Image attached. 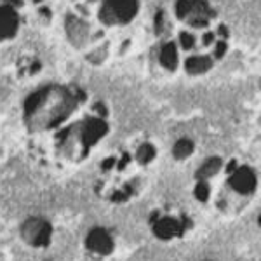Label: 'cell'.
<instances>
[{
  "label": "cell",
  "mask_w": 261,
  "mask_h": 261,
  "mask_svg": "<svg viewBox=\"0 0 261 261\" xmlns=\"http://www.w3.org/2000/svg\"><path fill=\"white\" fill-rule=\"evenodd\" d=\"M211 65L213 61L207 56H192L187 61V70L190 73H204V71L211 68Z\"/></svg>",
  "instance_id": "8"
},
{
  "label": "cell",
  "mask_w": 261,
  "mask_h": 261,
  "mask_svg": "<svg viewBox=\"0 0 261 261\" xmlns=\"http://www.w3.org/2000/svg\"><path fill=\"white\" fill-rule=\"evenodd\" d=\"M107 133V125L101 120H89V124L86 125V133H84V140L86 143H94L98 138H101Z\"/></svg>",
  "instance_id": "7"
},
{
  "label": "cell",
  "mask_w": 261,
  "mask_h": 261,
  "mask_svg": "<svg viewBox=\"0 0 261 261\" xmlns=\"http://www.w3.org/2000/svg\"><path fill=\"white\" fill-rule=\"evenodd\" d=\"M138 157H140V161H141L143 164L150 162L151 159L155 157V150H153V146H151V145H143L141 148H140V153H138Z\"/></svg>",
  "instance_id": "13"
},
{
  "label": "cell",
  "mask_w": 261,
  "mask_h": 261,
  "mask_svg": "<svg viewBox=\"0 0 261 261\" xmlns=\"http://www.w3.org/2000/svg\"><path fill=\"white\" fill-rule=\"evenodd\" d=\"M87 249L99 252V254H110L113 249V241L112 237L107 233V230L103 228H94L87 235V241H86Z\"/></svg>",
  "instance_id": "3"
},
{
  "label": "cell",
  "mask_w": 261,
  "mask_h": 261,
  "mask_svg": "<svg viewBox=\"0 0 261 261\" xmlns=\"http://www.w3.org/2000/svg\"><path fill=\"white\" fill-rule=\"evenodd\" d=\"M161 63L166 68L174 70L178 65V53H176L174 44H166L161 50Z\"/></svg>",
  "instance_id": "9"
},
{
  "label": "cell",
  "mask_w": 261,
  "mask_h": 261,
  "mask_svg": "<svg viewBox=\"0 0 261 261\" xmlns=\"http://www.w3.org/2000/svg\"><path fill=\"white\" fill-rule=\"evenodd\" d=\"M230 187L239 193H251L256 188V174L249 167H241L230 178Z\"/></svg>",
  "instance_id": "4"
},
{
  "label": "cell",
  "mask_w": 261,
  "mask_h": 261,
  "mask_svg": "<svg viewBox=\"0 0 261 261\" xmlns=\"http://www.w3.org/2000/svg\"><path fill=\"white\" fill-rule=\"evenodd\" d=\"M190 12H192L190 0H178V4H176V14H178L179 18H187Z\"/></svg>",
  "instance_id": "12"
},
{
  "label": "cell",
  "mask_w": 261,
  "mask_h": 261,
  "mask_svg": "<svg viewBox=\"0 0 261 261\" xmlns=\"http://www.w3.org/2000/svg\"><path fill=\"white\" fill-rule=\"evenodd\" d=\"M220 167H221L220 159H209V161L199 169V172H197V178H199V179L211 178L213 174H216V172L220 171Z\"/></svg>",
  "instance_id": "10"
},
{
  "label": "cell",
  "mask_w": 261,
  "mask_h": 261,
  "mask_svg": "<svg viewBox=\"0 0 261 261\" xmlns=\"http://www.w3.org/2000/svg\"><path fill=\"white\" fill-rule=\"evenodd\" d=\"M192 151H193V143L190 140H185V138L176 143L174 148H172V153H174L176 159H187V157H190Z\"/></svg>",
  "instance_id": "11"
},
{
  "label": "cell",
  "mask_w": 261,
  "mask_h": 261,
  "mask_svg": "<svg viewBox=\"0 0 261 261\" xmlns=\"http://www.w3.org/2000/svg\"><path fill=\"white\" fill-rule=\"evenodd\" d=\"M21 235L32 246H45L50 237V225L42 220H28L21 226Z\"/></svg>",
  "instance_id": "2"
},
{
  "label": "cell",
  "mask_w": 261,
  "mask_h": 261,
  "mask_svg": "<svg viewBox=\"0 0 261 261\" xmlns=\"http://www.w3.org/2000/svg\"><path fill=\"white\" fill-rule=\"evenodd\" d=\"M11 2H18V0H11Z\"/></svg>",
  "instance_id": "16"
},
{
  "label": "cell",
  "mask_w": 261,
  "mask_h": 261,
  "mask_svg": "<svg viewBox=\"0 0 261 261\" xmlns=\"http://www.w3.org/2000/svg\"><path fill=\"white\" fill-rule=\"evenodd\" d=\"M153 230H155V235L161 239H171V237H176V235L183 233V226L176 220H169V218L159 221Z\"/></svg>",
  "instance_id": "6"
},
{
  "label": "cell",
  "mask_w": 261,
  "mask_h": 261,
  "mask_svg": "<svg viewBox=\"0 0 261 261\" xmlns=\"http://www.w3.org/2000/svg\"><path fill=\"white\" fill-rule=\"evenodd\" d=\"M18 28V16L16 12L9 9V7H4L0 9V40L9 39L16 33Z\"/></svg>",
  "instance_id": "5"
},
{
  "label": "cell",
  "mask_w": 261,
  "mask_h": 261,
  "mask_svg": "<svg viewBox=\"0 0 261 261\" xmlns=\"http://www.w3.org/2000/svg\"><path fill=\"white\" fill-rule=\"evenodd\" d=\"M138 11V0H107L99 18L107 24L127 23Z\"/></svg>",
  "instance_id": "1"
},
{
  "label": "cell",
  "mask_w": 261,
  "mask_h": 261,
  "mask_svg": "<svg viewBox=\"0 0 261 261\" xmlns=\"http://www.w3.org/2000/svg\"><path fill=\"white\" fill-rule=\"evenodd\" d=\"M195 193H197V199L205 200V199H207V195H209V185L205 183L204 179H200L199 185H197V188H195Z\"/></svg>",
  "instance_id": "14"
},
{
  "label": "cell",
  "mask_w": 261,
  "mask_h": 261,
  "mask_svg": "<svg viewBox=\"0 0 261 261\" xmlns=\"http://www.w3.org/2000/svg\"><path fill=\"white\" fill-rule=\"evenodd\" d=\"M181 40H183V47L185 49H188V47H192L193 45V37L190 35V33H183V35H181Z\"/></svg>",
  "instance_id": "15"
}]
</instances>
